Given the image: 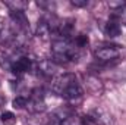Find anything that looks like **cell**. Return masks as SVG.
Listing matches in <instances>:
<instances>
[{
    "label": "cell",
    "mask_w": 126,
    "mask_h": 125,
    "mask_svg": "<svg viewBox=\"0 0 126 125\" xmlns=\"http://www.w3.org/2000/svg\"><path fill=\"white\" fill-rule=\"evenodd\" d=\"M56 116V115H54ZM57 118V116H56ZM60 121V125H85V119L84 118H79L78 115L75 113H69L66 118L63 119H59Z\"/></svg>",
    "instance_id": "8fae6325"
},
{
    "label": "cell",
    "mask_w": 126,
    "mask_h": 125,
    "mask_svg": "<svg viewBox=\"0 0 126 125\" xmlns=\"http://www.w3.org/2000/svg\"><path fill=\"white\" fill-rule=\"evenodd\" d=\"M75 7H85V6H88V1L87 0H72L70 1Z\"/></svg>",
    "instance_id": "2e32d148"
},
{
    "label": "cell",
    "mask_w": 126,
    "mask_h": 125,
    "mask_svg": "<svg viewBox=\"0 0 126 125\" xmlns=\"http://www.w3.org/2000/svg\"><path fill=\"white\" fill-rule=\"evenodd\" d=\"M38 71L44 75H50L53 72V63L50 61H43V62L38 65Z\"/></svg>",
    "instance_id": "7c38bea8"
},
{
    "label": "cell",
    "mask_w": 126,
    "mask_h": 125,
    "mask_svg": "<svg viewBox=\"0 0 126 125\" xmlns=\"http://www.w3.org/2000/svg\"><path fill=\"white\" fill-rule=\"evenodd\" d=\"M104 32H106V35H109V37H117V35H120V32H122V28H120V24L117 22V21H109L107 24H106V27H104Z\"/></svg>",
    "instance_id": "ba28073f"
},
{
    "label": "cell",
    "mask_w": 126,
    "mask_h": 125,
    "mask_svg": "<svg viewBox=\"0 0 126 125\" xmlns=\"http://www.w3.org/2000/svg\"><path fill=\"white\" fill-rule=\"evenodd\" d=\"M51 91L57 96H60L66 100H75L84 94V90L81 84L78 83V78L75 74H62L51 80L50 83Z\"/></svg>",
    "instance_id": "6da1fadb"
},
{
    "label": "cell",
    "mask_w": 126,
    "mask_h": 125,
    "mask_svg": "<svg viewBox=\"0 0 126 125\" xmlns=\"http://www.w3.org/2000/svg\"><path fill=\"white\" fill-rule=\"evenodd\" d=\"M1 122H3V125H15L16 124V116L12 112H3L1 113Z\"/></svg>",
    "instance_id": "5bb4252c"
},
{
    "label": "cell",
    "mask_w": 126,
    "mask_h": 125,
    "mask_svg": "<svg viewBox=\"0 0 126 125\" xmlns=\"http://www.w3.org/2000/svg\"><path fill=\"white\" fill-rule=\"evenodd\" d=\"M94 56L98 62L109 63V62H113V61L119 59L120 50H119L117 46H101V47L95 49Z\"/></svg>",
    "instance_id": "277c9868"
},
{
    "label": "cell",
    "mask_w": 126,
    "mask_h": 125,
    "mask_svg": "<svg viewBox=\"0 0 126 125\" xmlns=\"http://www.w3.org/2000/svg\"><path fill=\"white\" fill-rule=\"evenodd\" d=\"M82 55V50L75 46L72 40L57 38L51 44V58L53 62L57 63H69L76 62Z\"/></svg>",
    "instance_id": "7a4b0ae2"
},
{
    "label": "cell",
    "mask_w": 126,
    "mask_h": 125,
    "mask_svg": "<svg viewBox=\"0 0 126 125\" xmlns=\"http://www.w3.org/2000/svg\"><path fill=\"white\" fill-rule=\"evenodd\" d=\"M31 68H32V62L31 59L27 58V56H21V58H18V59L10 62V71L15 72V74H25Z\"/></svg>",
    "instance_id": "8992f818"
},
{
    "label": "cell",
    "mask_w": 126,
    "mask_h": 125,
    "mask_svg": "<svg viewBox=\"0 0 126 125\" xmlns=\"http://www.w3.org/2000/svg\"><path fill=\"white\" fill-rule=\"evenodd\" d=\"M85 83H87V88H88L91 93L98 94V93L103 91V84H101V81H100L97 77H87Z\"/></svg>",
    "instance_id": "9c48e42d"
},
{
    "label": "cell",
    "mask_w": 126,
    "mask_h": 125,
    "mask_svg": "<svg viewBox=\"0 0 126 125\" xmlns=\"http://www.w3.org/2000/svg\"><path fill=\"white\" fill-rule=\"evenodd\" d=\"M28 97H25V96H18L13 102H12V104H13V107L15 109H24V107H27V104H28Z\"/></svg>",
    "instance_id": "4fadbf2b"
},
{
    "label": "cell",
    "mask_w": 126,
    "mask_h": 125,
    "mask_svg": "<svg viewBox=\"0 0 126 125\" xmlns=\"http://www.w3.org/2000/svg\"><path fill=\"white\" fill-rule=\"evenodd\" d=\"M27 109L31 112V113H41L46 110V102L44 100H34L30 99L28 100V104H27Z\"/></svg>",
    "instance_id": "30bf717a"
},
{
    "label": "cell",
    "mask_w": 126,
    "mask_h": 125,
    "mask_svg": "<svg viewBox=\"0 0 126 125\" xmlns=\"http://www.w3.org/2000/svg\"><path fill=\"white\" fill-rule=\"evenodd\" d=\"M51 27H50V24L47 22V19L46 18H41L40 21H38V24H37V37H40L41 40H48L50 38V35H51Z\"/></svg>",
    "instance_id": "52a82bcc"
},
{
    "label": "cell",
    "mask_w": 126,
    "mask_h": 125,
    "mask_svg": "<svg viewBox=\"0 0 126 125\" xmlns=\"http://www.w3.org/2000/svg\"><path fill=\"white\" fill-rule=\"evenodd\" d=\"M15 38L12 22L4 18H0V44H10Z\"/></svg>",
    "instance_id": "5b68a950"
},
{
    "label": "cell",
    "mask_w": 126,
    "mask_h": 125,
    "mask_svg": "<svg viewBox=\"0 0 126 125\" xmlns=\"http://www.w3.org/2000/svg\"><path fill=\"white\" fill-rule=\"evenodd\" d=\"M107 6H109L113 12H122V9L126 6V1H109Z\"/></svg>",
    "instance_id": "9a60e30c"
},
{
    "label": "cell",
    "mask_w": 126,
    "mask_h": 125,
    "mask_svg": "<svg viewBox=\"0 0 126 125\" xmlns=\"http://www.w3.org/2000/svg\"><path fill=\"white\" fill-rule=\"evenodd\" d=\"M88 121L93 122L94 125H114V119L109 110L104 107H93L88 113Z\"/></svg>",
    "instance_id": "3957f363"
}]
</instances>
